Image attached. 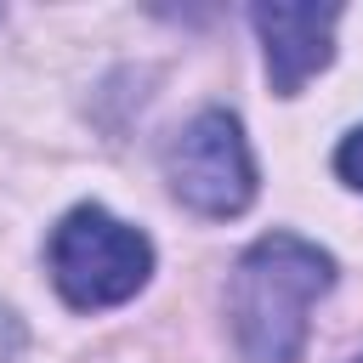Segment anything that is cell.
I'll return each mask as SVG.
<instances>
[{"mask_svg": "<svg viewBox=\"0 0 363 363\" xmlns=\"http://www.w3.org/2000/svg\"><path fill=\"white\" fill-rule=\"evenodd\" d=\"M352 363H363V357H352Z\"/></svg>", "mask_w": 363, "mask_h": 363, "instance_id": "obj_6", "label": "cell"}, {"mask_svg": "<svg viewBox=\"0 0 363 363\" xmlns=\"http://www.w3.org/2000/svg\"><path fill=\"white\" fill-rule=\"evenodd\" d=\"M164 182H170V193L187 210H199L210 221H227V216L250 210V199H255V159H250L244 125L227 108L193 113L170 136V147H164Z\"/></svg>", "mask_w": 363, "mask_h": 363, "instance_id": "obj_3", "label": "cell"}, {"mask_svg": "<svg viewBox=\"0 0 363 363\" xmlns=\"http://www.w3.org/2000/svg\"><path fill=\"white\" fill-rule=\"evenodd\" d=\"M45 267H51V284L57 295L74 306V312H102V306H119L130 301L147 272H153V244L108 216L102 204H74L57 227H51V244H45Z\"/></svg>", "mask_w": 363, "mask_h": 363, "instance_id": "obj_2", "label": "cell"}, {"mask_svg": "<svg viewBox=\"0 0 363 363\" xmlns=\"http://www.w3.org/2000/svg\"><path fill=\"white\" fill-rule=\"evenodd\" d=\"M335 261L329 250L295 238V233H267L255 238L227 289L233 312V340L244 363H301L306 352V312L318 295H329Z\"/></svg>", "mask_w": 363, "mask_h": 363, "instance_id": "obj_1", "label": "cell"}, {"mask_svg": "<svg viewBox=\"0 0 363 363\" xmlns=\"http://www.w3.org/2000/svg\"><path fill=\"white\" fill-rule=\"evenodd\" d=\"M335 170H340V176H346V182L363 193V125H357V130L340 142V153H335Z\"/></svg>", "mask_w": 363, "mask_h": 363, "instance_id": "obj_5", "label": "cell"}, {"mask_svg": "<svg viewBox=\"0 0 363 363\" xmlns=\"http://www.w3.org/2000/svg\"><path fill=\"white\" fill-rule=\"evenodd\" d=\"M250 23H255V34H261V45H267L272 91H278V96H295L312 74L329 68L340 6H255Z\"/></svg>", "mask_w": 363, "mask_h": 363, "instance_id": "obj_4", "label": "cell"}]
</instances>
